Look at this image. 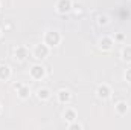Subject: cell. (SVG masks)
I'll use <instances>...</instances> for the list:
<instances>
[{"label": "cell", "instance_id": "cell-1", "mask_svg": "<svg viewBox=\"0 0 131 130\" xmlns=\"http://www.w3.org/2000/svg\"><path fill=\"white\" fill-rule=\"evenodd\" d=\"M43 43H46L50 49L52 48H57L60 43H61V34L58 31H47L43 37Z\"/></svg>", "mask_w": 131, "mask_h": 130}, {"label": "cell", "instance_id": "cell-2", "mask_svg": "<svg viewBox=\"0 0 131 130\" xmlns=\"http://www.w3.org/2000/svg\"><path fill=\"white\" fill-rule=\"evenodd\" d=\"M49 54H50V48H49L46 43L37 44V46L34 48V51H32L34 58H37V60H44V58L49 57Z\"/></svg>", "mask_w": 131, "mask_h": 130}, {"label": "cell", "instance_id": "cell-3", "mask_svg": "<svg viewBox=\"0 0 131 130\" xmlns=\"http://www.w3.org/2000/svg\"><path fill=\"white\" fill-rule=\"evenodd\" d=\"M29 75L35 81H41L46 77V69L43 64H32V67L29 69Z\"/></svg>", "mask_w": 131, "mask_h": 130}, {"label": "cell", "instance_id": "cell-4", "mask_svg": "<svg viewBox=\"0 0 131 130\" xmlns=\"http://www.w3.org/2000/svg\"><path fill=\"white\" fill-rule=\"evenodd\" d=\"M57 12L58 14H67V12H70L72 9H73V2L72 0H58L57 2Z\"/></svg>", "mask_w": 131, "mask_h": 130}, {"label": "cell", "instance_id": "cell-5", "mask_svg": "<svg viewBox=\"0 0 131 130\" xmlns=\"http://www.w3.org/2000/svg\"><path fill=\"white\" fill-rule=\"evenodd\" d=\"M99 49L101 51H111V48H113V44H114V38L113 37H108V35H104L101 40H99Z\"/></svg>", "mask_w": 131, "mask_h": 130}, {"label": "cell", "instance_id": "cell-6", "mask_svg": "<svg viewBox=\"0 0 131 130\" xmlns=\"http://www.w3.org/2000/svg\"><path fill=\"white\" fill-rule=\"evenodd\" d=\"M96 95L101 99H108V98L111 97V87L108 84H101L96 89Z\"/></svg>", "mask_w": 131, "mask_h": 130}, {"label": "cell", "instance_id": "cell-7", "mask_svg": "<svg viewBox=\"0 0 131 130\" xmlns=\"http://www.w3.org/2000/svg\"><path fill=\"white\" fill-rule=\"evenodd\" d=\"M14 58L17 61H25L28 58V49L25 46H17L14 49Z\"/></svg>", "mask_w": 131, "mask_h": 130}, {"label": "cell", "instance_id": "cell-8", "mask_svg": "<svg viewBox=\"0 0 131 130\" xmlns=\"http://www.w3.org/2000/svg\"><path fill=\"white\" fill-rule=\"evenodd\" d=\"M57 98H58V103H61V104H69L70 103V99H72V94L69 92V90H60L58 94H57Z\"/></svg>", "mask_w": 131, "mask_h": 130}, {"label": "cell", "instance_id": "cell-9", "mask_svg": "<svg viewBox=\"0 0 131 130\" xmlns=\"http://www.w3.org/2000/svg\"><path fill=\"white\" fill-rule=\"evenodd\" d=\"M114 110H116V113L117 115H127V112L130 110V107H128V103L127 101H119L116 106H114Z\"/></svg>", "mask_w": 131, "mask_h": 130}, {"label": "cell", "instance_id": "cell-10", "mask_svg": "<svg viewBox=\"0 0 131 130\" xmlns=\"http://www.w3.org/2000/svg\"><path fill=\"white\" fill-rule=\"evenodd\" d=\"M11 78V67L8 64H0V81H8Z\"/></svg>", "mask_w": 131, "mask_h": 130}, {"label": "cell", "instance_id": "cell-11", "mask_svg": "<svg viewBox=\"0 0 131 130\" xmlns=\"http://www.w3.org/2000/svg\"><path fill=\"white\" fill-rule=\"evenodd\" d=\"M17 95H18L20 99H28V98L31 97V87L26 86V84H23V86L17 90Z\"/></svg>", "mask_w": 131, "mask_h": 130}, {"label": "cell", "instance_id": "cell-12", "mask_svg": "<svg viewBox=\"0 0 131 130\" xmlns=\"http://www.w3.org/2000/svg\"><path fill=\"white\" fill-rule=\"evenodd\" d=\"M37 98H38L40 101H47V99L50 98V90H49L47 87L38 89V90H37Z\"/></svg>", "mask_w": 131, "mask_h": 130}, {"label": "cell", "instance_id": "cell-13", "mask_svg": "<svg viewBox=\"0 0 131 130\" xmlns=\"http://www.w3.org/2000/svg\"><path fill=\"white\" fill-rule=\"evenodd\" d=\"M121 57H122L124 61L131 63V44H127V46L122 48V51H121Z\"/></svg>", "mask_w": 131, "mask_h": 130}, {"label": "cell", "instance_id": "cell-14", "mask_svg": "<svg viewBox=\"0 0 131 130\" xmlns=\"http://www.w3.org/2000/svg\"><path fill=\"white\" fill-rule=\"evenodd\" d=\"M64 119L69 121V123L76 121V112H75V109H66L64 110Z\"/></svg>", "mask_w": 131, "mask_h": 130}, {"label": "cell", "instance_id": "cell-15", "mask_svg": "<svg viewBox=\"0 0 131 130\" xmlns=\"http://www.w3.org/2000/svg\"><path fill=\"white\" fill-rule=\"evenodd\" d=\"M67 129H69V130H82V129H84V126H82V124H79V123H76V121H73V123H69Z\"/></svg>", "mask_w": 131, "mask_h": 130}, {"label": "cell", "instance_id": "cell-16", "mask_svg": "<svg viewBox=\"0 0 131 130\" xmlns=\"http://www.w3.org/2000/svg\"><path fill=\"white\" fill-rule=\"evenodd\" d=\"M98 25L99 26H105V25H108V17H107V15H99L98 17Z\"/></svg>", "mask_w": 131, "mask_h": 130}, {"label": "cell", "instance_id": "cell-17", "mask_svg": "<svg viewBox=\"0 0 131 130\" xmlns=\"http://www.w3.org/2000/svg\"><path fill=\"white\" fill-rule=\"evenodd\" d=\"M124 77H125V81H127V83H130V84H131V67H130V69H127V70H125V75H124Z\"/></svg>", "mask_w": 131, "mask_h": 130}, {"label": "cell", "instance_id": "cell-18", "mask_svg": "<svg viewBox=\"0 0 131 130\" xmlns=\"http://www.w3.org/2000/svg\"><path fill=\"white\" fill-rule=\"evenodd\" d=\"M124 40H125V35H124V34H116V35H114V41H124Z\"/></svg>", "mask_w": 131, "mask_h": 130}, {"label": "cell", "instance_id": "cell-19", "mask_svg": "<svg viewBox=\"0 0 131 130\" xmlns=\"http://www.w3.org/2000/svg\"><path fill=\"white\" fill-rule=\"evenodd\" d=\"M21 86H23L21 83H15V84H14V89H15V90H18V89H20Z\"/></svg>", "mask_w": 131, "mask_h": 130}, {"label": "cell", "instance_id": "cell-20", "mask_svg": "<svg viewBox=\"0 0 131 130\" xmlns=\"http://www.w3.org/2000/svg\"><path fill=\"white\" fill-rule=\"evenodd\" d=\"M0 113H2V104H0Z\"/></svg>", "mask_w": 131, "mask_h": 130}, {"label": "cell", "instance_id": "cell-21", "mask_svg": "<svg viewBox=\"0 0 131 130\" xmlns=\"http://www.w3.org/2000/svg\"><path fill=\"white\" fill-rule=\"evenodd\" d=\"M0 38H2V29H0Z\"/></svg>", "mask_w": 131, "mask_h": 130}]
</instances>
